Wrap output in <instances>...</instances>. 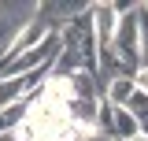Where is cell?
I'll use <instances>...</instances> for the list:
<instances>
[{"mask_svg":"<svg viewBox=\"0 0 148 141\" xmlns=\"http://www.w3.org/2000/svg\"><path fill=\"white\" fill-rule=\"evenodd\" d=\"M111 48L119 56L122 70H126L130 78H137V70H141V26H137V8L119 19V30H115Z\"/></svg>","mask_w":148,"mask_h":141,"instance_id":"cell-1","label":"cell"},{"mask_svg":"<svg viewBox=\"0 0 148 141\" xmlns=\"http://www.w3.org/2000/svg\"><path fill=\"white\" fill-rule=\"evenodd\" d=\"M92 30H96V45H100V48H111L115 30H119V11H115V4H92Z\"/></svg>","mask_w":148,"mask_h":141,"instance_id":"cell-2","label":"cell"},{"mask_svg":"<svg viewBox=\"0 0 148 141\" xmlns=\"http://www.w3.org/2000/svg\"><path fill=\"white\" fill-rule=\"evenodd\" d=\"M133 93H137V82H133L130 74H119V78L104 82V100L115 104V108H126L130 100H133Z\"/></svg>","mask_w":148,"mask_h":141,"instance_id":"cell-3","label":"cell"},{"mask_svg":"<svg viewBox=\"0 0 148 141\" xmlns=\"http://www.w3.org/2000/svg\"><path fill=\"white\" fill-rule=\"evenodd\" d=\"M137 134H141V126H137V119L130 115V108H115L108 138H111V141H133Z\"/></svg>","mask_w":148,"mask_h":141,"instance_id":"cell-4","label":"cell"},{"mask_svg":"<svg viewBox=\"0 0 148 141\" xmlns=\"http://www.w3.org/2000/svg\"><path fill=\"white\" fill-rule=\"evenodd\" d=\"M18 100H26V74H18V78H0V111L18 104Z\"/></svg>","mask_w":148,"mask_h":141,"instance_id":"cell-5","label":"cell"},{"mask_svg":"<svg viewBox=\"0 0 148 141\" xmlns=\"http://www.w3.org/2000/svg\"><path fill=\"white\" fill-rule=\"evenodd\" d=\"M137 26H141V67H148V8L137 4Z\"/></svg>","mask_w":148,"mask_h":141,"instance_id":"cell-6","label":"cell"},{"mask_svg":"<svg viewBox=\"0 0 148 141\" xmlns=\"http://www.w3.org/2000/svg\"><path fill=\"white\" fill-rule=\"evenodd\" d=\"M133 82H137V89L148 97V67H141V70H137V78H133Z\"/></svg>","mask_w":148,"mask_h":141,"instance_id":"cell-7","label":"cell"},{"mask_svg":"<svg viewBox=\"0 0 148 141\" xmlns=\"http://www.w3.org/2000/svg\"><path fill=\"white\" fill-rule=\"evenodd\" d=\"M8 130H11V123H8V115L0 111V134H8Z\"/></svg>","mask_w":148,"mask_h":141,"instance_id":"cell-8","label":"cell"},{"mask_svg":"<svg viewBox=\"0 0 148 141\" xmlns=\"http://www.w3.org/2000/svg\"><path fill=\"white\" fill-rule=\"evenodd\" d=\"M133 141H148V138H145V134H137V138H133Z\"/></svg>","mask_w":148,"mask_h":141,"instance_id":"cell-9","label":"cell"}]
</instances>
